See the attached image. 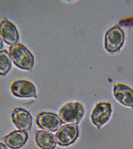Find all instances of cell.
Listing matches in <instances>:
<instances>
[{
	"instance_id": "1",
	"label": "cell",
	"mask_w": 133,
	"mask_h": 149,
	"mask_svg": "<svg viewBox=\"0 0 133 149\" xmlns=\"http://www.w3.org/2000/svg\"><path fill=\"white\" fill-rule=\"evenodd\" d=\"M9 56L14 64L21 69L29 71L34 63L33 55L25 46L20 43L11 45L9 48Z\"/></svg>"
},
{
	"instance_id": "2",
	"label": "cell",
	"mask_w": 133,
	"mask_h": 149,
	"mask_svg": "<svg viewBox=\"0 0 133 149\" xmlns=\"http://www.w3.org/2000/svg\"><path fill=\"white\" fill-rule=\"evenodd\" d=\"M85 110L83 105L78 102H69L60 109V118L62 123L78 124L83 116Z\"/></svg>"
},
{
	"instance_id": "3",
	"label": "cell",
	"mask_w": 133,
	"mask_h": 149,
	"mask_svg": "<svg viewBox=\"0 0 133 149\" xmlns=\"http://www.w3.org/2000/svg\"><path fill=\"white\" fill-rule=\"evenodd\" d=\"M124 41L125 34L123 30L118 26H114L106 32L105 48L108 52H116L121 48Z\"/></svg>"
},
{
	"instance_id": "4",
	"label": "cell",
	"mask_w": 133,
	"mask_h": 149,
	"mask_svg": "<svg viewBox=\"0 0 133 149\" xmlns=\"http://www.w3.org/2000/svg\"><path fill=\"white\" fill-rule=\"evenodd\" d=\"M79 130L77 124H65L58 130L55 134L57 143L62 146L72 144L78 138Z\"/></svg>"
},
{
	"instance_id": "5",
	"label": "cell",
	"mask_w": 133,
	"mask_h": 149,
	"mask_svg": "<svg viewBox=\"0 0 133 149\" xmlns=\"http://www.w3.org/2000/svg\"><path fill=\"white\" fill-rule=\"evenodd\" d=\"M36 123L41 129L50 132H55L60 127L61 121L57 114L50 112H43L37 115Z\"/></svg>"
},
{
	"instance_id": "6",
	"label": "cell",
	"mask_w": 133,
	"mask_h": 149,
	"mask_svg": "<svg viewBox=\"0 0 133 149\" xmlns=\"http://www.w3.org/2000/svg\"><path fill=\"white\" fill-rule=\"evenodd\" d=\"M10 118L13 124L19 130L28 131L31 129L32 117L30 113L24 108H14L10 113Z\"/></svg>"
},
{
	"instance_id": "7",
	"label": "cell",
	"mask_w": 133,
	"mask_h": 149,
	"mask_svg": "<svg viewBox=\"0 0 133 149\" xmlns=\"http://www.w3.org/2000/svg\"><path fill=\"white\" fill-rule=\"evenodd\" d=\"M112 112L111 105L109 102H102L97 104L91 115L93 124L100 129L109 119Z\"/></svg>"
},
{
	"instance_id": "8",
	"label": "cell",
	"mask_w": 133,
	"mask_h": 149,
	"mask_svg": "<svg viewBox=\"0 0 133 149\" xmlns=\"http://www.w3.org/2000/svg\"><path fill=\"white\" fill-rule=\"evenodd\" d=\"M10 89L13 95L16 97L28 98L37 97L34 86L27 80H15L10 85Z\"/></svg>"
},
{
	"instance_id": "9",
	"label": "cell",
	"mask_w": 133,
	"mask_h": 149,
	"mask_svg": "<svg viewBox=\"0 0 133 149\" xmlns=\"http://www.w3.org/2000/svg\"><path fill=\"white\" fill-rule=\"evenodd\" d=\"M0 35L8 45L17 44L19 40V35L16 27L7 19L0 22Z\"/></svg>"
},
{
	"instance_id": "10",
	"label": "cell",
	"mask_w": 133,
	"mask_h": 149,
	"mask_svg": "<svg viewBox=\"0 0 133 149\" xmlns=\"http://www.w3.org/2000/svg\"><path fill=\"white\" fill-rule=\"evenodd\" d=\"M113 95L118 102L126 107L133 108V90L122 84L114 85Z\"/></svg>"
},
{
	"instance_id": "11",
	"label": "cell",
	"mask_w": 133,
	"mask_h": 149,
	"mask_svg": "<svg viewBox=\"0 0 133 149\" xmlns=\"http://www.w3.org/2000/svg\"><path fill=\"white\" fill-rule=\"evenodd\" d=\"M29 138L27 131L16 130L10 132L2 138L6 145L12 149H18L24 146Z\"/></svg>"
},
{
	"instance_id": "12",
	"label": "cell",
	"mask_w": 133,
	"mask_h": 149,
	"mask_svg": "<svg viewBox=\"0 0 133 149\" xmlns=\"http://www.w3.org/2000/svg\"><path fill=\"white\" fill-rule=\"evenodd\" d=\"M35 140L37 145L42 149H53L57 145L55 135L45 130L35 131Z\"/></svg>"
},
{
	"instance_id": "13",
	"label": "cell",
	"mask_w": 133,
	"mask_h": 149,
	"mask_svg": "<svg viewBox=\"0 0 133 149\" xmlns=\"http://www.w3.org/2000/svg\"><path fill=\"white\" fill-rule=\"evenodd\" d=\"M12 67L9 52L5 49L0 51V75L4 76L9 73Z\"/></svg>"
},
{
	"instance_id": "14",
	"label": "cell",
	"mask_w": 133,
	"mask_h": 149,
	"mask_svg": "<svg viewBox=\"0 0 133 149\" xmlns=\"http://www.w3.org/2000/svg\"><path fill=\"white\" fill-rule=\"evenodd\" d=\"M0 149H8V148L3 143H0Z\"/></svg>"
},
{
	"instance_id": "15",
	"label": "cell",
	"mask_w": 133,
	"mask_h": 149,
	"mask_svg": "<svg viewBox=\"0 0 133 149\" xmlns=\"http://www.w3.org/2000/svg\"><path fill=\"white\" fill-rule=\"evenodd\" d=\"M3 47L4 44L3 40H2L1 37H0V50L2 49L3 48Z\"/></svg>"
}]
</instances>
